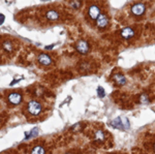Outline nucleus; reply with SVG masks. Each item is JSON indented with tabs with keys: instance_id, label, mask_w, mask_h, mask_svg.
<instances>
[{
	"instance_id": "obj_3",
	"label": "nucleus",
	"mask_w": 155,
	"mask_h": 154,
	"mask_svg": "<svg viewBox=\"0 0 155 154\" xmlns=\"http://www.w3.org/2000/svg\"><path fill=\"white\" fill-rule=\"evenodd\" d=\"M76 49L79 53L87 54L89 52V44L87 41H78L77 44H76Z\"/></svg>"
},
{
	"instance_id": "obj_17",
	"label": "nucleus",
	"mask_w": 155,
	"mask_h": 154,
	"mask_svg": "<svg viewBox=\"0 0 155 154\" xmlns=\"http://www.w3.org/2000/svg\"><path fill=\"white\" fill-rule=\"evenodd\" d=\"M71 6L72 7V8L78 9L80 6H81V2H79V1H72V2H71Z\"/></svg>"
},
{
	"instance_id": "obj_4",
	"label": "nucleus",
	"mask_w": 155,
	"mask_h": 154,
	"mask_svg": "<svg viewBox=\"0 0 155 154\" xmlns=\"http://www.w3.org/2000/svg\"><path fill=\"white\" fill-rule=\"evenodd\" d=\"M7 99H8V101L12 103V105H19L22 101V95L18 92H12L8 95Z\"/></svg>"
},
{
	"instance_id": "obj_20",
	"label": "nucleus",
	"mask_w": 155,
	"mask_h": 154,
	"mask_svg": "<svg viewBox=\"0 0 155 154\" xmlns=\"http://www.w3.org/2000/svg\"><path fill=\"white\" fill-rule=\"evenodd\" d=\"M3 22H4V16L2 14H0V25L3 23Z\"/></svg>"
},
{
	"instance_id": "obj_23",
	"label": "nucleus",
	"mask_w": 155,
	"mask_h": 154,
	"mask_svg": "<svg viewBox=\"0 0 155 154\" xmlns=\"http://www.w3.org/2000/svg\"><path fill=\"white\" fill-rule=\"evenodd\" d=\"M67 154H68V153H67Z\"/></svg>"
},
{
	"instance_id": "obj_13",
	"label": "nucleus",
	"mask_w": 155,
	"mask_h": 154,
	"mask_svg": "<svg viewBox=\"0 0 155 154\" xmlns=\"http://www.w3.org/2000/svg\"><path fill=\"white\" fill-rule=\"evenodd\" d=\"M94 138H95V141H97V142H104L106 136H104V131L98 129V130H96L95 133H94Z\"/></svg>"
},
{
	"instance_id": "obj_1",
	"label": "nucleus",
	"mask_w": 155,
	"mask_h": 154,
	"mask_svg": "<svg viewBox=\"0 0 155 154\" xmlns=\"http://www.w3.org/2000/svg\"><path fill=\"white\" fill-rule=\"evenodd\" d=\"M27 110L31 115H38V114L41 113L42 111V106L38 101L36 100H31L28 103L27 105Z\"/></svg>"
},
{
	"instance_id": "obj_11",
	"label": "nucleus",
	"mask_w": 155,
	"mask_h": 154,
	"mask_svg": "<svg viewBox=\"0 0 155 154\" xmlns=\"http://www.w3.org/2000/svg\"><path fill=\"white\" fill-rule=\"evenodd\" d=\"M46 17H47V19H48V20H51V21H55V20H58L59 19V14H58V11L51 9V11H47Z\"/></svg>"
},
{
	"instance_id": "obj_14",
	"label": "nucleus",
	"mask_w": 155,
	"mask_h": 154,
	"mask_svg": "<svg viewBox=\"0 0 155 154\" xmlns=\"http://www.w3.org/2000/svg\"><path fill=\"white\" fill-rule=\"evenodd\" d=\"M46 151H45V148L41 147V146H35L31 151V154H45Z\"/></svg>"
},
{
	"instance_id": "obj_12",
	"label": "nucleus",
	"mask_w": 155,
	"mask_h": 154,
	"mask_svg": "<svg viewBox=\"0 0 155 154\" xmlns=\"http://www.w3.org/2000/svg\"><path fill=\"white\" fill-rule=\"evenodd\" d=\"M2 48H3V50L5 52L11 53V52L14 51V44H12L11 41H4L3 43H2Z\"/></svg>"
},
{
	"instance_id": "obj_15",
	"label": "nucleus",
	"mask_w": 155,
	"mask_h": 154,
	"mask_svg": "<svg viewBox=\"0 0 155 154\" xmlns=\"http://www.w3.org/2000/svg\"><path fill=\"white\" fill-rule=\"evenodd\" d=\"M149 96L147 95V94H142L141 96H140V103H149Z\"/></svg>"
},
{
	"instance_id": "obj_21",
	"label": "nucleus",
	"mask_w": 155,
	"mask_h": 154,
	"mask_svg": "<svg viewBox=\"0 0 155 154\" xmlns=\"http://www.w3.org/2000/svg\"><path fill=\"white\" fill-rule=\"evenodd\" d=\"M36 91H37V92H36L37 95H41V94H42V91L41 90H36Z\"/></svg>"
},
{
	"instance_id": "obj_5",
	"label": "nucleus",
	"mask_w": 155,
	"mask_h": 154,
	"mask_svg": "<svg viewBox=\"0 0 155 154\" xmlns=\"http://www.w3.org/2000/svg\"><path fill=\"white\" fill-rule=\"evenodd\" d=\"M131 11H132V14L136 15V16H141L145 11V5L143 3H136L134 5H132Z\"/></svg>"
},
{
	"instance_id": "obj_10",
	"label": "nucleus",
	"mask_w": 155,
	"mask_h": 154,
	"mask_svg": "<svg viewBox=\"0 0 155 154\" xmlns=\"http://www.w3.org/2000/svg\"><path fill=\"white\" fill-rule=\"evenodd\" d=\"M113 80L117 85H125L126 83V78L121 74H114L113 77Z\"/></svg>"
},
{
	"instance_id": "obj_2",
	"label": "nucleus",
	"mask_w": 155,
	"mask_h": 154,
	"mask_svg": "<svg viewBox=\"0 0 155 154\" xmlns=\"http://www.w3.org/2000/svg\"><path fill=\"white\" fill-rule=\"evenodd\" d=\"M111 125L113 126V127L120 128V129H127V128L129 127V122L126 118L118 117V118L115 119V120L112 121Z\"/></svg>"
},
{
	"instance_id": "obj_6",
	"label": "nucleus",
	"mask_w": 155,
	"mask_h": 154,
	"mask_svg": "<svg viewBox=\"0 0 155 154\" xmlns=\"http://www.w3.org/2000/svg\"><path fill=\"white\" fill-rule=\"evenodd\" d=\"M107 24H109V18H107L106 15L101 14V16L96 20V25L99 28H104Z\"/></svg>"
},
{
	"instance_id": "obj_16",
	"label": "nucleus",
	"mask_w": 155,
	"mask_h": 154,
	"mask_svg": "<svg viewBox=\"0 0 155 154\" xmlns=\"http://www.w3.org/2000/svg\"><path fill=\"white\" fill-rule=\"evenodd\" d=\"M97 94H98L99 97H104V95H106V91H104V89L102 88V87L99 86L98 88H97Z\"/></svg>"
},
{
	"instance_id": "obj_22",
	"label": "nucleus",
	"mask_w": 155,
	"mask_h": 154,
	"mask_svg": "<svg viewBox=\"0 0 155 154\" xmlns=\"http://www.w3.org/2000/svg\"><path fill=\"white\" fill-rule=\"evenodd\" d=\"M154 150H155V144H154Z\"/></svg>"
},
{
	"instance_id": "obj_18",
	"label": "nucleus",
	"mask_w": 155,
	"mask_h": 154,
	"mask_svg": "<svg viewBox=\"0 0 155 154\" xmlns=\"http://www.w3.org/2000/svg\"><path fill=\"white\" fill-rule=\"evenodd\" d=\"M89 63H82L81 64V70H84V69H89Z\"/></svg>"
},
{
	"instance_id": "obj_19",
	"label": "nucleus",
	"mask_w": 155,
	"mask_h": 154,
	"mask_svg": "<svg viewBox=\"0 0 155 154\" xmlns=\"http://www.w3.org/2000/svg\"><path fill=\"white\" fill-rule=\"evenodd\" d=\"M81 123H78V124H76V125L74 126V127H71V130L72 131H76V130H79L80 128H81V125H80Z\"/></svg>"
},
{
	"instance_id": "obj_8",
	"label": "nucleus",
	"mask_w": 155,
	"mask_h": 154,
	"mask_svg": "<svg viewBox=\"0 0 155 154\" xmlns=\"http://www.w3.org/2000/svg\"><path fill=\"white\" fill-rule=\"evenodd\" d=\"M120 34H121L122 37L128 39V38H131V37L134 35V29H132V28H129V27H127V28L122 29L121 32H120Z\"/></svg>"
},
{
	"instance_id": "obj_9",
	"label": "nucleus",
	"mask_w": 155,
	"mask_h": 154,
	"mask_svg": "<svg viewBox=\"0 0 155 154\" xmlns=\"http://www.w3.org/2000/svg\"><path fill=\"white\" fill-rule=\"evenodd\" d=\"M38 61L42 65H50V64L52 63L51 57L49 55H47V54H41V55L38 56Z\"/></svg>"
},
{
	"instance_id": "obj_7",
	"label": "nucleus",
	"mask_w": 155,
	"mask_h": 154,
	"mask_svg": "<svg viewBox=\"0 0 155 154\" xmlns=\"http://www.w3.org/2000/svg\"><path fill=\"white\" fill-rule=\"evenodd\" d=\"M89 16L91 19H96L101 16V9L97 5H91L89 7Z\"/></svg>"
}]
</instances>
